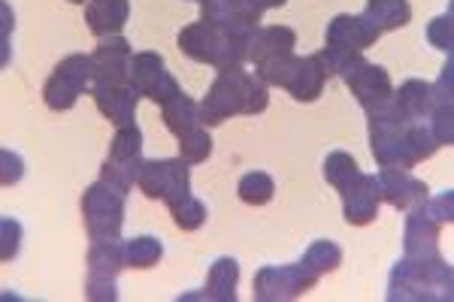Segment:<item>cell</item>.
Listing matches in <instances>:
<instances>
[{"mask_svg": "<svg viewBox=\"0 0 454 302\" xmlns=\"http://www.w3.org/2000/svg\"><path fill=\"white\" fill-rule=\"evenodd\" d=\"M0 16H4V21H0V67H6L12 58V49H10V34H12V10L10 4H0Z\"/></svg>", "mask_w": 454, "mask_h": 302, "instance_id": "cell-36", "label": "cell"}, {"mask_svg": "<svg viewBox=\"0 0 454 302\" xmlns=\"http://www.w3.org/2000/svg\"><path fill=\"white\" fill-rule=\"evenodd\" d=\"M67 4H88V0H67Z\"/></svg>", "mask_w": 454, "mask_h": 302, "instance_id": "cell-38", "label": "cell"}, {"mask_svg": "<svg viewBox=\"0 0 454 302\" xmlns=\"http://www.w3.org/2000/svg\"><path fill=\"white\" fill-rule=\"evenodd\" d=\"M124 269V242H91L85 254V297L91 302L119 299V272Z\"/></svg>", "mask_w": 454, "mask_h": 302, "instance_id": "cell-9", "label": "cell"}, {"mask_svg": "<svg viewBox=\"0 0 454 302\" xmlns=\"http://www.w3.org/2000/svg\"><path fill=\"white\" fill-rule=\"evenodd\" d=\"M379 36H382V31H379L367 16H336L331 19V25H327L325 43H336V46L364 51V49L376 46Z\"/></svg>", "mask_w": 454, "mask_h": 302, "instance_id": "cell-20", "label": "cell"}, {"mask_svg": "<svg viewBox=\"0 0 454 302\" xmlns=\"http://www.w3.org/2000/svg\"><path fill=\"white\" fill-rule=\"evenodd\" d=\"M321 169H325L327 185H333L336 190H342L351 179H357V173H361V169H357V160L351 158L348 151H331L325 158V166Z\"/></svg>", "mask_w": 454, "mask_h": 302, "instance_id": "cell-30", "label": "cell"}, {"mask_svg": "<svg viewBox=\"0 0 454 302\" xmlns=\"http://www.w3.org/2000/svg\"><path fill=\"white\" fill-rule=\"evenodd\" d=\"M21 175H25V160H21L19 154L10 151V149L0 151V185H4V188L19 185Z\"/></svg>", "mask_w": 454, "mask_h": 302, "instance_id": "cell-35", "label": "cell"}, {"mask_svg": "<svg viewBox=\"0 0 454 302\" xmlns=\"http://www.w3.org/2000/svg\"><path fill=\"white\" fill-rule=\"evenodd\" d=\"M342 194V218L351 227H367L379 218V182L376 175L357 173V179H351L346 188L340 190Z\"/></svg>", "mask_w": 454, "mask_h": 302, "instance_id": "cell-16", "label": "cell"}, {"mask_svg": "<svg viewBox=\"0 0 454 302\" xmlns=\"http://www.w3.org/2000/svg\"><path fill=\"white\" fill-rule=\"evenodd\" d=\"M370 124V149L379 166L412 169L434 158L439 143L430 134L427 121H403L391 103L367 112Z\"/></svg>", "mask_w": 454, "mask_h": 302, "instance_id": "cell-1", "label": "cell"}, {"mask_svg": "<svg viewBox=\"0 0 454 302\" xmlns=\"http://www.w3.org/2000/svg\"><path fill=\"white\" fill-rule=\"evenodd\" d=\"M167 209H170L176 227H179V230H185V233H194V230H200V227L207 224V205L197 200L194 194H188V197H182V200L170 203Z\"/></svg>", "mask_w": 454, "mask_h": 302, "instance_id": "cell-28", "label": "cell"}, {"mask_svg": "<svg viewBox=\"0 0 454 302\" xmlns=\"http://www.w3.org/2000/svg\"><path fill=\"white\" fill-rule=\"evenodd\" d=\"M143 130L137 124H124V128H115V136L109 143V154L100 166V179L113 182L115 188L130 190L140 179L143 169Z\"/></svg>", "mask_w": 454, "mask_h": 302, "instance_id": "cell-10", "label": "cell"}, {"mask_svg": "<svg viewBox=\"0 0 454 302\" xmlns=\"http://www.w3.org/2000/svg\"><path fill=\"white\" fill-rule=\"evenodd\" d=\"M379 31H400L412 21V6L409 0H367V12H364Z\"/></svg>", "mask_w": 454, "mask_h": 302, "instance_id": "cell-25", "label": "cell"}, {"mask_svg": "<svg viewBox=\"0 0 454 302\" xmlns=\"http://www.w3.org/2000/svg\"><path fill=\"white\" fill-rule=\"evenodd\" d=\"M254 76L270 88L288 91L297 103H315L321 97V91H325V82L331 79L325 64H321L318 51L306 58H297L294 51L267 58V61L254 64Z\"/></svg>", "mask_w": 454, "mask_h": 302, "instance_id": "cell-5", "label": "cell"}, {"mask_svg": "<svg viewBox=\"0 0 454 302\" xmlns=\"http://www.w3.org/2000/svg\"><path fill=\"white\" fill-rule=\"evenodd\" d=\"M19 245H21V224L16 218L6 215L0 221V260L10 263L19 254Z\"/></svg>", "mask_w": 454, "mask_h": 302, "instance_id": "cell-34", "label": "cell"}, {"mask_svg": "<svg viewBox=\"0 0 454 302\" xmlns=\"http://www.w3.org/2000/svg\"><path fill=\"white\" fill-rule=\"evenodd\" d=\"M321 272L312 267L306 257L288 267H263L254 275V299L258 302H288L300 299L321 282Z\"/></svg>", "mask_w": 454, "mask_h": 302, "instance_id": "cell-8", "label": "cell"}, {"mask_svg": "<svg viewBox=\"0 0 454 302\" xmlns=\"http://www.w3.org/2000/svg\"><path fill=\"white\" fill-rule=\"evenodd\" d=\"M379 182V197L382 203L394 205V209H403L409 212L412 205H419L427 200V185L421 179H415L409 169H394V166H382L376 175Z\"/></svg>", "mask_w": 454, "mask_h": 302, "instance_id": "cell-17", "label": "cell"}, {"mask_svg": "<svg viewBox=\"0 0 454 302\" xmlns=\"http://www.w3.org/2000/svg\"><path fill=\"white\" fill-rule=\"evenodd\" d=\"M454 221V190H442L412 205L403 224V254L406 257H436L439 230Z\"/></svg>", "mask_w": 454, "mask_h": 302, "instance_id": "cell-6", "label": "cell"}, {"mask_svg": "<svg viewBox=\"0 0 454 302\" xmlns=\"http://www.w3.org/2000/svg\"><path fill=\"white\" fill-rule=\"evenodd\" d=\"M237 284H239V263L233 257H218L209 267L207 284L200 293H185L179 297L182 302L188 299H203V302H237Z\"/></svg>", "mask_w": 454, "mask_h": 302, "instance_id": "cell-19", "label": "cell"}, {"mask_svg": "<svg viewBox=\"0 0 454 302\" xmlns=\"http://www.w3.org/2000/svg\"><path fill=\"white\" fill-rule=\"evenodd\" d=\"M212 154V136L207 134V128H194L192 134L179 136V158L188 160V164H203V160H209Z\"/></svg>", "mask_w": 454, "mask_h": 302, "instance_id": "cell-31", "label": "cell"}, {"mask_svg": "<svg viewBox=\"0 0 454 302\" xmlns=\"http://www.w3.org/2000/svg\"><path fill=\"white\" fill-rule=\"evenodd\" d=\"M160 118H164L167 130L179 139V136L192 134L194 128H200V106H197L192 97L179 94V97L170 100L167 106H160Z\"/></svg>", "mask_w": 454, "mask_h": 302, "instance_id": "cell-26", "label": "cell"}, {"mask_svg": "<svg viewBox=\"0 0 454 302\" xmlns=\"http://www.w3.org/2000/svg\"><path fill=\"white\" fill-rule=\"evenodd\" d=\"M340 76H342V82L348 85V91L355 94V100L364 106V112H372V109L385 106L394 94L387 70L379 67V64H370L364 55L348 61L346 67L340 70Z\"/></svg>", "mask_w": 454, "mask_h": 302, "instance_id": "cell-14", "label": "cell"}, {"mask_svg": "<svg viewBox=\"0 0 454 302\" xmlns=\"http://www.w3.org/2000/svg\"><path fill=\"white\" fill-rule=\"evenodd\" d=\"M164 257L158 236H134L124 242V269H152Z\"/></svg>", "mask_w": 454, "mask_h": 302, "instance_id": "cell-27", "label": "cell"}, {"mask_svg": "<svg viewBox=\"0 0 454 302\" xmlns=\"http://www.w3.org/2000/svg\"><path fill=\"white\" fill-rule=\"evenodd\" d=\"M427 43L434 49L445 51V55H451V49H454V10L451 6L427 25Z\"/></svg>", "mask_w": 454, "mask_h": 302, "instance_id": "cell-33", "label": "cell"}, {"mask_svg": "<svg viewBox=\"0 0 454 302\" xmlns=\"http://www.w3.org/2000/svg\"><path fill=\"white\" fill-rule=\"evenodd\" d=\"M248 6H252L258 16H263L267 10H276V6H285V0H248Z\"/></svg>", "mask_w": 454, "mask_h": 302, "instance_id": "cell-37", "label": "cell"}, {"mask_svg": "<svg viewBox=\"0 0 454 302\" xmlns=\"http://www.w3.org/2000/svg\"><path fill=\"white\" fill-rule=\"evenodd\" d=\"M130 85L140 91V97L158 103V106H167L182 94L179 82L164 67V58L158 51H137L130 58Z\"/></svg>", "mask_w": 454, "mask_h": 302, "instance_id": "cell-13", "label": "cell"}, {"mask_svg": "<svg viewBox=\"0 0 454 302\" xmlns=\"http://www.w3.org/2000/svg\"><path fill=\"white\" fill-rule=\"evenodd\" d=\"M430 128V134L439 145H451L454 143V103H434L430 115L424 118Z\"/></svg>", "mask_w": 454, "mask_h": 302, "instance_id": "cell-32", "label": "cell"}, {"mask_svg": "<svg viewBox=\"0 0 454 302\" xmlns=\"http://www.w3.org/2000/svg\"><path fill=\"white\" fill-rule=\"evenodd\" d=\"M124 197L128 190L115 188L113 182L98 179L94 185L85 188L79 212H82V224L91 242L119 239L124 227Z\"/></svg>", "mask_w": 454, "mask_h": 302, "instance_id": "cell-7", "label": "cell"}, {"mask_svg": "<svg viewBox=\"0 0 454 302\" xmlns=\"http://www.w3.org/2000/svg\"><path fill=\"white\" fill-rule=\"evenodd\" d=\"M91 85V55H67L58 61V67L49 73L46 85H43V100L52 112H67L76 106Z\"/></svg>", "mask_w": 454, "mask_h": 302, "instance_id": "cell-11", "label": "cell"}, {"mask_svg": "<svg viewBox=\"0 0 454 302\" xmlns=\"http://www.w3.org/2000/svg\"><path fill=\"white\" fill-rule=\"evenodd\" d=\"M454 272L451 263L436 257H406L403 254L387 278L391 302H451Z\"/></svg>", "mask_w": 454, "mask_h": 302, "instance_id": "cell-4", "label": "cell"}, {"mask_svg": "<svg viewBox=\"0 0 454 302\" xmlns=\"http://www.w3.org/2000/svg\"><path fill=\"white\" fill-rule=\"evenodd\" d=\"M237 194L246 205H267L276 194V182L267 173H246L239 179Z\"/></svg>", "mask_w": 454, "mask_h": 302, "instance_id": "cell-29", "label": "cell"}, {"mask_svg": "<svg viewBox=\"0 0 454 302\" xmlns=\"http://www.w3.org/2000/svg\"><path fill=\"white\" fill-rule=\"evenodd\" d=\"M387 103H391L394 112L403 121H424L430 115V109H434V88H430V82H424V79H409V82H403L391 94Z\"/></svg>", "mask_w": 454, "mask_h": 302, "instance_id": "cell-21", "label": "cell"}, {"mask_svg": "<svg viewBox=\"0 0 454 302\" xmlns=\"http://www.w3.org/2000/svg\"><path fill=\"white\" fill-rule=\"evenodd\" d=\"M203 6V21L224 27L261 25V16L248 6V0H197Z\"/></svg>", "mask_w": 454, "mask_h": 302, "instance_id": "cell-24", "label": "cell"}, {"mask_svg": "<svg viewBox=\"0 0 454 302\" xmlns=\"http://www.w3.org/2000/svg\"><path fill=\"white\" fill-rule=\"evenodd\" d=\"M130 43L124 36H100L91 51V85H119L130 82Z\"/></svg>", "mask_w": 454, "mask_h": 302, "instance_id": "cell-15", "label": "cell"}, {"mask_svg": "<svg viewBox=\"0 0 454 302\" xmlns=\"http://www.w3.org/2000/svg\"><path fill=\"white\" fill-rule=\"evenodd\" d=\"M297 46V34L285 25H273V27H258L248 43V61L258 64V61H267V58H276V55H288L294 51Z\"/></svg>", "mask_w": 454, "mask_h": 302, "instance_id": "cell-23", "label": "cell"}, {"mask_svg": "<svg viewBox=\"0 0 454 302\" xmlns=\"http://www.w3.org/2000/svg\"><path fill=\"white\" fill-rule=\"evenodd\" d=\"M130 19V0H88L85 25L94 36H115Z\"/></svg>", "mask_w": 454, "mask_h": 302, "instance_id": "cell-22", "label": "cell"}, {"mask_svg": "<svg viewBox=\"0 0 454 302\" xmlns=\"http://www.w3.org/2000/svg\"><path fill=\"white\" fill-rule=\"evenodd\" d=\"M192 164L182 158H164V160H145L140 169L137 188L143 190L149 200L176 203L182 197L192 194Z\"/></svg>", "mask_w": 454, "mask_h": 302, "instance_id": "cell-12", "label": "cell"}, {"mask_svg": "<svg viewBox=\"0 0 454 302\" xmlns=\"http://www.w3.org/2000/svg\"><path fill=\"white\" fill-rule=\"evenodd\" d=\"M91 97H94V106L100 109V115H104L106 121H113L115 128L134 124L137 103H140V91H137V88L130 85V82L91 85Z\"/></svg>", "mask_w": 454, "mask_h": 302, "instance_id": "cell-18", "label": "cell"}, {"mask_svg": "<svg viewBox=\"0 0 454 302\" xmlns=\"http://www.w3.org/2000/svg\"><path fill=\"white\" fill-rule=\"evenodd\" d=\"M200 106L203 128H218L233 115H261L270 106V85L246 67L218 70Z\"/></svg>", "mask_w": 454, "mask_h": 302, "instance_id": "cell-2", "label": "cell"}, {"mask_svg": "<svg viewBox=\"0 0 454 302\" xmlns=\"http://www.w3.org/2000/svg\"><path fill=\"white\" fill-rule=\"evenodd\" d=\"M261 25H239V27H224L212 25V21H194V25L179 31V49L185 51L192 61L209 64L215 70H231L243 67L248 61V43H252L254 31Z\"/></svg>", "mask_w": 454, "mask_h": 302, "instance_id": "cell-3", "label": "cell"}]
</instances>
